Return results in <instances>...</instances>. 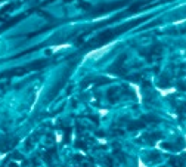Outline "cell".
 Returning a JSON list of instances; mask_svg holds the SVG:
<instances>
[{"instance_id": "cell-1", "label": "cell", "mask_w": 186, "mask_h": 167, "mask_svg": "<svg viewBox=\"0 0 186 167\" xmlns=\"http://www.w3.org/2000/svg\"><path fill=\"white\" fill-rule=\"evenodd\" d=\"M112 45H114V43H111V45H105V46H102L101 49H96V50H93V52L87 53L86 59H87V58H99V56H102L104 53H107V50H108V49H111V46H112Z\"/></svg>"}]
</instances>
